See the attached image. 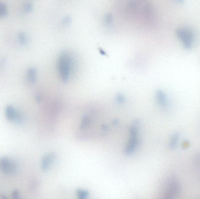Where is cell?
<instances>
[{
	"label": "cell",
	"mask_w": 200,
	"mask_h": 199,
	"mask_svg": "<svg viewBox=\"0 0 200 199\" xmlns=\"http://www.w3.org/2000/svg\"><path fill=\"white\" fill-rule=\"evenodd\" d=\"M139 141V125L134 123L129 129V140L126 145L125 153L130 155L137 149Z\"/></svg>",
	"instance_id": "obj_1"
},
{
	"label": "cell",
	"mask_w": 200,
	"mask_h": 199,
	"mask_svg": "<svg viewBox=\"0 0 200 199\" xmlns=\"http://www.w3.org/2000/svg\"><path fill=\"white\" fill-rule=\"evenodd\" d=\"M181 191V186L175 178H169L165 184L163 191V197L172 199L177 196Z\"/></svg>",
	"instance_id": "obj_2"
},
{
	"label": "cell",
	"mask_w": 200,
	"mask_h": 199,
	"mask_svg": "<svg viewBox=\"0 0 200 199\" xmlns=\"http://www.w3.org/2000/svg\"><path fill=\"white\" fill-rule=\"evenodd\" d=\"M17 162L6 157L0 158V170L5 174L14 175L18 172Z\"/></svg>",
	"instance_id": "obj_3"
},
{
	"label": "cell",
	"mask_w": 200,
	"mask_h": 199,
	"mask_svg": "<svg viewBox=\"0 0 200 199\" xmlns=\"http://www.w3.org/2000/svg\"><path fill=\"white\" fill-rule=\"evenodd\" d=\"M58 71L61 78L65 82L68 80L70 74V64L67 58H62L58 64Z\"/></svg>",
	"instance_id": "obj_4"
},
{
	"label": "cell",
	"mask_w": 200,
	"mask_h": 199,
	"mask_svg": "<svg viewBox=\"0 0 200 199\" xmlns=\"http://www.w3.org/2000/svg\"><path fill=\"white\" fill-rule=\"evenodd\" d=\"M56 159V155L53 152H49L46 154L41 161V168L43 171H48L53 165Z\"/></svg>",
	"instance_id": "obj_5"
},
{
	"label": "cell",
	"mask_w": 200,
	"mask_h": 199,
	"mask_svg": "<svg viewBox=\"0 0 200 199\" xmlns=\"http://www.w3.org/2000/svg\"><path fill=\"white\" fill-rule=\"evenodd\" d=\"M156 100L157 103L161 107H166L167 105L166 95L163 91L158 90L156 93Z\"/></svg>",
	"instance_id": "obj_6"
},
{
	"label": "cell",
	"mask_w": 200,
	"mask_h": 199,
	"mask_svg": "<svg viewBox=\"0 0 200 199\" xmlns=\"http://www.w3.org/2000/svg\"><path fill=\"white\" fill-rule=\"evenodd\" d=\"M17 111L12 105H8L5 109V116L9 122H14L16 116Z\"/></svg>",
	"instance_id": "obj_7"
},
{
	"label": "cell",
	"mask_w": 200,
	"mask_h": 199,
	"mask_svg": "<svg viewBox=\"0 0 200 199\" xmlns=\"http://www.w3.org/2000/svg\"><path fill=\"white\" fill-rule=\"evenodd\" d=\"M36 71L34 68H30L27 71V79L31 84L35 83L36 81Z\"/></svg>",
	"instance_id": "obj_8"
},
{
	"label": "cell",
	"mask_w": 200,
	"mask_h": 199,
	"mask_svg": "<svg viewBox=\"0 0 200 199\" xmlns=\"http://www.w3.org/2000/svg\"><path fill=\"white\" fill-rule=\"evenodd\" d=\"M91 117L88 115H85L84 116L81 121L80 123V129L81 130H85L89 127L91 124Z\"/></svg>",
	"instance_id": "obj_9"
},
{
	"label": "cell",
	"mask_w": 200,
	"mask_h": 199,
	"mask_svg": "<svg viewBox=\"0 0 200 199\" xmlns=\"http://www.w3.org/2000/svg\"><path fill=\"white\" fill-rule=\"evenodd\" d=\"M89 192L88 191L85 190V189H78L76 191V196L77 198L79 199H86L88 198L89 196Z\"/></svg>",
	"instance_id": "obj_10"
},
{
	"label": "cell",
	"mask_w": 200,
	"mask_h": 199,
	"mask_svg": "<svg viewBox=\"0 0 200 199\" xmlns=\"http://www.w3.org/2000/svg\"><path fill=\"white\" fill-rule=\"evenodd\" d=\"M178 138H179L178 134H175L172 136V137L170 141V143H169V146L170 148H173L174 147H175L177 145V143L178 142Z\"/></svg>",
	"instance_id": "obj_11"
},
{
	"label": "cell",
	"mask_w": 200,
	"mask_h": 199,
	"mask_svg": "<svg viewBox=\"0 0 200 199\" xmlns=\"http://www.w3.org/2000/svg\"><path fill=\"white\" fill-rule=\"evenodd\" d=\"M24 116L23 114L20 112H17V116L14 122L17 124H22L24 122Z\"/></svg>",
	"instance_id": "obj_12"
},
{
	"label": "cell",
	"mask_w": 200,
	"mask_h": 199,
	"mask_svg": "<svg viewBox=\"0 0 200 199\" xmlns=\"http://www.w3.org/2000/svg\"><path fill=\"white\" fill-rule=\"evenodd\" d=\"M7 12L8 11L7 6L2 3H0V18L5 16L7 14Z\"/></svg>",
	"instance_id": "obj_13"
},
{
	"label": "cell",
	"mask_w": 200,
	"mask_h": 199,
	"mask_svg": "<svg viewBox=\"0 0 200 199\" xmlns=\"http://www.w3.org/2000/svg\"><path fill=\"white\" fill-rule=\"evenodd\" d=\"M116 100L117 102L119 104H122L125 102V96L122 95V94H118L117 96V98H116Z\"/></svg>",
	"instance_id": "obj_14"
},
{
	"label": "cell",
	"mask_w": 200,
	"mask_h": 199,
	"mask_svg": "<svg viewBox=\"0 0 200 199\" xmlns=\"http://www.w3.org/2000/svg\"><path fill=\"white\" fill-rule=\"evenodd\" d=\"M12 196L14 199H18L21 198V194L19 191L18 190H15L12 191Z\"/></svg>",
	"instance_id": "obj_15"
},
{
	"label": "cell",
	"mask_w": 200,
	"mask_h": 199,
	"mask_svg": "<svg viewBox=\"0 0 200 199\" xmlns=\"http://www.w3.org/2000/svg\"><path fill=\"white\" fill-rule=\"evenodd\" d=\"M19 41L21 43H25L26 39L25 34H23V33L20 34L19 35Z\"/></svg>",
	"instance_id": "obj_16"
},
{
	"label": "cell",
	"mask_w": 200,
	"mask_h": 199,
	"mask_svg": "<svg viewBox=\"0 0 200 199\" xmlns=\"http://www.w3.org/2000/svg\"><path fill=\"white\" fill-rule=\"evenodd\" d=\"M37 186H38V183H36V181L32 182V183H31V189H35L37 188Z\"/></svg>",
	"instance_id": "obj_17"
},
{
	"label": "cell",
	"mask_w": 200,
	"mask_h": 199,
	"mask_svg": "<svg viewBox=\"0 0 200 199\" xmlns=\"http://www.w3.org/2000/svg\"><path fill=\"white\" fill-rule=\"evenodd\" d=\"M41 98H42V97H41V95H37V96H36V100L37 102H40L41 100Z\"/></svg>",
	"instance_id": "obj_18"
},
{
	"label": "cell",
	"mask_w": 200,
	"mask_h": 199,
	"mask_svg": "<svg viewBox=\"0 0 200 199\" xmlns=\"http://www.w3.org/2000/svg\"><path fill=\"white\" fill-rule=\"evenodd\" d=\"M199 160H200V158H199Z\"/></svg>",
	"instance_id": "obj_19"
}]
</instances>
